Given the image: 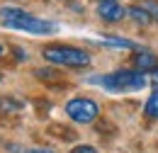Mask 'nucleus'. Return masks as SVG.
<instances>
[{
	"mask_svg": "<svg viewBox=\"0 0 158 153\" xmlns=\"http://www.w3.org/2000/svg\"><path fill=\"white\" fill-rule=\"evenodd\" d=\"M146 73L139 71H114L110 76H95L93 83H98L100 88L112 90V93H131V90H141L146 88Z\"/></svg>",
	"mask_w": 158,
	"mask_h": 153,
	"instance_id": "nucleus-2",
	"label": "nucleus"
},
{
	"mask_svg": "<svg viewBox=\"0 0 158 153\" xmlns=\"http://www.w3.org/2000/svg\"><path fill=\"white\" fill-rule=\"evenodd\" d=\"M134 68L139 73H156L158 71V56L153 51H139L134 56Z\"/></svg>",
	"mask_w": 158,
	"mask_h": 153,
	"instance_id": "nucleus-6",
	"label": "nucleus"
},
{
	"mask_svg": "<svg viewBox=\"0 0 158 153\" xmlns=\"http://www.w3.org/2000/svg\"><path fill=\"white\" fill-rule=\"evenodd\" d=\"M151 80H153V83H156V85H158V71H156V73H153V78H151Z\"/></svg>",
	"mask_w": 158,
	"mask_h": 153,
	"instance_id": "nucleus-17",
	"label": "nucleus"
},
{
	"mask_svg": "<svg viewBox=\"0 0 158 153\" xmlns=\"http://www.w3.org/2000/svg\"><path fill=\"white\" fill-rule=\"evenodd\" d=\"M0 54H2V46H0Z\"/></svg>",
	"mask_w": 158,
	"mask_h": 153,
	"instance_id": "nucleus-18",
	"label": "nucleus"
},
{
	"mask_svg": "<svg viewBox=\"0 0 158 153\" xmlns=\"http://www.w3.org/2000/svg\"><path fill=\"white\" fill-rule=\"evenodd\" d=\"M141 7H143V10H146L153 19H158V0H143V5H141Z\"/></svg>",
	"mask_w": 158,
	"mask_h": 153,
	"instance_id": "nucleus-12",
	"label": "nucleus"
},
{
	"mask_svg": "<svg viewBox=\"0 0 158 153\" xmlns=\"http://www.w3.org/2000/svg\"><path fill=\"white\" fill-rule=\"evenodd\" d=\"M95 2L100 5V2H119V0H95Z\"/></svg>",
	"mask_w": 158,
	"mask_h": 153,
	"instance_id": "nucleus-16",
	"label": "nucleus"
},
{
	"mask_svg": "<svg viewBox=\"0 0 158 153\" xmlns=\"http://www.w3.org/2000/svg\"><path fill=\"white\" fill-rule=\"evenodd\" d=\"M0 19H2L5 27L29 32V34H54V32H59V24H54L49 19H39L29 12H24V10H20V7H2Z\"/></svg>",
	"mask_w": 158,
	"mask_h": 153,
	"instance_id": "nucleus-1",
	"label": "nucleus"
},
{
	"mask_svg": "<svg viewBox=\"0 0 158 153\" xmlns=\"http://www.w3.org/2000/svg\"><path fill=\"white\" fill-rule=\"evenodd\" d=\"M71 153H98V151H95L93 146H76Z\"/></svg>",
	"mask_w": 158,
	"mask_h": 153,
	"instance_id": "nucleus-13",
	"label": "nucleus"
},
{
	"mask_svg": "<svg viewBox=\"0 0 158 153\" xmlns=\"http://www.w3.org/2000/svg\"><path fill=\"white\" fill-rule=\"evenodd\" d=\"M49 134L61 139V141H73V139L78 136L73 129H68V126H63V124H51V126H49Z\"/></svg>",
	"mask_w": 158,
	"mask_h": 153,
	"instance_id": "nucleus-7",
	"label": "nucleus"
},
{
	"mask_svg": "<svg viewBox=\"0 0 158 153\" xmlns=\"http://www.w3.org/2000/svg\"><path fill=\"white\" fill-rule=\"evenodd\" d=\"M66 114L71 117L73 122H78V124H90V122L98 119L100 107H98V102H93L88 97H73L66 105Z\"/></svg>",
	"mask_w": 158,
	"mask_h": 153,
	"instance_id": "nucleus-4",
	"label": "nucleus"
},
{
	"mask_svg": "<svg viewBox=\"0 0 158 153\" xmlns=\"http://www.w3.org/2000/svg\"><path fill=\"white\" fill-rule=\"evenodd\" d=\"M143 114L148 117V119H158V88L151 93V97L146 100V105H143Z\"/></svg>",
	"mask_w": 158,
	"mask_h": 153,
	"instance_id": "nucleus-8",
	"label": "nucleus"
},
{
	"mask_svg": "<svg viewBox=\"0 0 158 153\" xmlns=\"http://www.w3.org/2000/svg\"><path fill=\"white\" fill-rule=\"evenodd\" d=\"M37 76H39V78H49V80H51V78H59L54 71H44V68H41V71H37Z\"/></svg>",
	"mask_w": 158,
	"mask_h": 153,
	"instance_id": "nucleus-14",
	"label": "nucleus"
},
{
	"mask_svg": "<svg viewBox=\"0 0 158 153\" xmlns=\"http://www.w3.org/2000/svg\"><path fill=\"white\" fill-rule=\"evenodd\" d=\"M27 153H56V151H51V148H29Z\"/></svg>",
	"mask_w": 158,
	"mask_h": 153,
	"instance_id": "nucleus-15",
	"label": "nucleus"
},
{
	"mask_svg": "<svg viewBox=\"0 0 158 153\" xmlns=\"http://www.w3.org/2000/svg\"><path fill=\"white\" fill-rule=\"evenodd\" d=\"M98 15L105 22H122V19L127 17V10L122 7V2H100Z\"/></svg>",
	"mask_w": 158,
	"mask_h": 153,
	"instance_id": "nucleus-5",
	"label": "nucleus"
},
{
	"mask_svg": "<svg viewBox=\"0 0 158 153\" xmlns=\"http://www.w3.org/2000/svg\"><path fill=\"white\" fill-rule=\"evenodd\" d=\"M127 15L134 19L136 24H151V19H153L146 10H143V7H136V5H134V7H129V10H127Z\"/></svg>",
	"mask_w": 158,
	"mask_h": 153,
	"instance_id": "nucleus-10",
	"label": "nucleus"
},
{
	"mask_svg": "<svg viewBox=\"0 0 158 153\" xmlns=\"http://www.w3.org/2000/svg\"><path fill=\"white\" fill-rule=\"evenodd\" d=\"M100 41H102L105 46H114V49H136V44H134V41L122 39V37H102Z\"/></svg>",
	"mask_w": 158,
	"mask_h": 153,
	"instance_id": "nucleus-9",
	"label": "nucleus"
},
{
	"mask_svg": "<svg viewBox=\"0 0 158 153\" xmlns=\"http://www.w3.org/2000/svg\"><path fill=\"white\" fill-rule=\"evenodd\" d=\"M0 110L2 112H20L22 102L20 100H12V97H0Z\"/></svg>",
	"mask_w": 158,
	"mask_h": 153,
	"instance_id": "nucleus-11",
	"label": "nucleus"
},
{
	"mask_svg": "<svg viewBox=\"0 0 158 153\" xmlns=\"http://www.w3.org/2000/svg\"><path fill=\"white\" fill-rule=\"evenodd\" d=\"M44 58L49 63H56V66H71V68H83L90 63V54L76 49V46H63V44H51V46H44L41 49Z\"/></svg>",
	"mask_w": 158,
	"mask_h": 153,
	"instance_id": "nucleus-3",
	"label": "nucleus"
}]
</instances>
